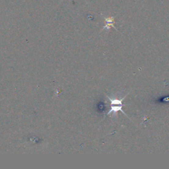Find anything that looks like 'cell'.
I'll list each match as a JSON object with an SVG mask.
<instances>
[{"mask_svg":"<svg viewBox=\"0 0 169 169\" xmlns=\"http://www.w3.org/2000/svg\"><path fill=\"white\" fill-rule=\"evenodd\" d=\"M104 19L105 20L106 24V25L104 27H103L102 31L105 30V29L109 30L110 28V27H113L114 29H116L117 31L116 28L115 27V26H114L115 22H114V17H104Z\"/></svg>","mask_w":169,"mask_h":169,"instance_id":"1","label":"cell"},{"mask_svg":"<svg viewBox=\"0 0 169 169\" xmlns=\"http://www.w3.org/2000/svg\"><path fill=\"white\" fill-rule=\"evenodd\" d=\"M122 106H123V105H111V109L108 112V114H107V115H110L111 114H116L118 111H121L123 114H124L127 117V114L124 112V111H123V110H122Z\"/></svg>","mask_w":169,"mask_h":169,"instance_id":"2","label":"cell"},{"mask_svg":"<svg viewBox=\"0 0 169 169\" xmlns=\"http://www.w3.org/2000/svg\"><path fill=\"white\" fill-rule=\"evenodd\" d=\"M106 97H108V98L110 100L111 105H123L122 102H123V100H124V98H125V97H126V96L124 97H123V98H122V99H112V98H111L109 97L108 95H107Z\"/></svg>","mask_w":169,"mask_h":169,"instance_id":"3","label":"cell"}]
</instances>
